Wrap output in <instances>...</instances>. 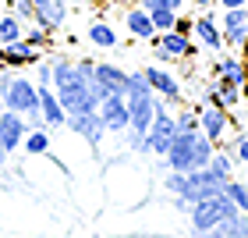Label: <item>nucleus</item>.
<instances>
[{
  "instance_id": "nucleus-1",
  "label": "nucleus",
  "mask_w": 248,
  "mask_h": 238,
  "mask_svg": "<svg viewBox=\"0 0 248 238\" xmlns=\"http://www.w3.org/2000/svg\"><path fill=\"white\" fill-rule=\"evenodd\" d=\"M213 150H217V146H213L202 132H177L163 160H167L170 171H199V167L209 164Z\"/></svg>"
},
{
  "instance_id": "nucleus-2",
  "label": "nucleus",
  "mask_w": 248,
  "mask_h": 238,
  "mask_svg": "<svg viewBox=\"0 0 248 238\" xmlns=\"http://www.w3.org/2000/svg\"><path fill=\"white\" fill-rule=\"evenodd\" d=\"M238 213V206L231 203L227 192H220V196H213V199H202V203H191L188 206V221H191V231L202 235V231H209V228H217L220 221H227Z\"/></svg>"
},
{
  "instance_id": "nucleus-3",
  "label": "nucleus",
  "mask_w": 248,
  "mask_h": 238,
  "mask_svg": "<svg viewBox=\"0 0 248 238\" xmlns=\"http://www.w3.org/2000/svg\"><path fill=\"white\" fill-rule=\"evenodd\" d=\"M0 107L4 110H18V114H36L39 110V85H36V78H29V75H11V82L7 89L0 93Z\"/></svg>"
},
{
  "instance_id": "nucleus-4",
  "label": "nucleus",
  "mask_w": 248,
  "mask_h": 238,
  "mask_svg": "<svg viewBox=\"0 0 248 238\" xmlns=\"http://www.w3.org/2000/svg\"><path fill=\"white\" fill-rule=\"evenodd\" d=\"M199 47H195V39L191 36H181V32H156V39H153V57L156 64H167L170 68L174 61H188V57H195Z\"/></svg>"
},
{
  "instance_id": "nucleus-5",
  "label": "nucleus",
  "mask_w": 248,
  "mask_h": 238,
  "mask_svg": "<svg viewBox=\"0 0 248 238\" xmlns=\"http://www.w3.org/2000/svg\"><path fill=\"white\" fill-rule=\"evenodd\" d=\"M89 85H93L96 100H107V96H124V93H128V71H124L121 64H114V61H96Z\"/></svg>"
},
{
  "instance_id": "nucleus-6",
  "label": "nucleus",
  "mask_w": 248,
  "mask_h": 238,
  "mask_svg": "<svg viewBox=\"0 0 248 238\" xmlns=\"http://www.w3.org/2000/svg\"><path fill=\"white\" fill-rule=\"evenodd\" d=\"M142 71H145V78H149L153 93L167 100V107L170 103H185V85L167 64H149V68H142Z\"/></svg>"
},
{
  "instance_id": "nucleus-7",
  "label": "nucleus",
  "mask_w": 248,
  "mask_h": 238,
  "mask_svg": "<svg viewBox=\"0 0 248 238\" xmlns=\"http://www.w3.org/2000/svg\"><path fill=\"white\" fill-rule=\"evenodd\" d=\"M199 132L206 135L213 146H223L231 135V114L223 107H199Z\"/></svg>"
},
{
  "instance_id": "nucleus-8",
  "label": "nucleus",
  "mask_w": 248,
  "mask_h": 238,
  "mask_svg": "<svg viewBox=\"0 0 248 238\" xmlns=\"http://www.w3.org/2000/svg\"><path fill=\"white\" fill-rule=\"evenodd\" d=\"M191 39L199 43V47H206L213 53H223V32H220V18L213 15V11H199L195 15V25H191Z\"/></svg>"
},
{
  "instance_id": "nucleus-9",
  "label": "nucleus",
  "mask_w": 248,
  "mask_h": 238,
  "mask_svg": "<svg viewBox=\"0 0 248 238\" xmlns=\"http://www.w3.org/2000/svg\"><path fill=\"white\" fill-rule=\"evenodd\" d=\"M67 132H75L78 139H82L85 146H93V150H99L107 139V128H103V121H99V114L93 110V114H67V124H64Z\"/></svg>"
},
{
  "instance_id": "nucleus-10",
  "label": "nucleus",
  "mask_w": 248,
  "mask_h": 238,
  "mask_svg": "<svg viewBox=\"0 0 248 238\" xmlns=\"http://www.w3.org/2000/svg\"><path fill=\"white\" fill-rule=\"evenodd\" d=\"M96 114H99V121H103L107 135H124V132H128V100H124V96L99 100Z\"/></svg>"
},
{
  "instance_id": "nucleus-11",
  "label": "nucleus",
  "mask_w": 248,
  "mask_h": 238,
  "mask_svg": "<svg viewBox=\"0 0 248 238\" xmlns=\"http://www.w3.org/2000/svg\"><path fill=\"white\" fill-rule=\"evenodd\" d=\"M32 21L46 32H61L67 25V4L64 0H32Z\"/></svg>"
},
{
  "instance_id": "nucleus-12",
  "label": "nucleus",
  "mask_w": 248,
  "mask_h": 238,
  "mask_svg": "<svg viewBox=\"0 0 248 238\" xmlns=\"http://www.w3.org/2000/svg\"><path fill=\"white\" fill-rule=\"evenodd\" d=\"M0 61H4L7 68H15V71H21V68H36L43 61V50L39 47H29L25 39L0 43Z\"/></svg>"
},
{
  "instance_id": "nucleus-13",
  "label": "nucleus",
  "mask_w": 248,
  "mask_h": 238,
  "mask_svg": "<svg viewBox=\"0 0 248 238\" xmlns=\"http://www.w3.org/2000/svg\"><path fill=\"white\" fill-rule=\"evenodd\" d=\"M25 132H29V118L25 114H18V110H0V146H4L7 153L21 150Z\"/></svg>"
},
{
  "instance_id": "nucleus-14",
  "label": "nucleus",
  "mask_w": 248,
  "mask_h": 238,
  "mask_svg": "<svg viewBox=\"0 0 248 238\" xmlns=\"http://www.w3.org/2000/svg\"><path fill=\"white\" fill-rule=\"evenodd\" d=\"M220 32H223V43H227V47H245V39H248V4L223 11Z\"/></svg>"
},
{
  "instance_id": "nucleus-15",
  "label": "nucleus",
  "mask_w": 248,
  "mask_h": 238,
  "mask_svg": "<svg viewBox=\"0 0 248 238\" xmlns=\"http://www.w3.org/2000/svg\"><path fill=\"white\" fill-rule=\"evenodd\" d=\"M85 39L99 50H121V36L110 25V15H93V21L85 25Z\"/></svg>"
},
{
  "instance_id": "nucleus-16",
  "label": "nucleus",
  "mask_w": 248,
  "mask_h": 238,
  "mask_svg": "<svg viewBox=\"0 0 248 238\" xmlns=\"http://www.w3.org/2000/svg\"><path fill=\"white\" fill-rule=\"evenodd\" d=\"M39 114H43V124L50 132H57L67 124V110L57 100V93H53V85H39Z\"/></svg>"
},
{
  "instance_id": "nucleus-17",
  "label": "nucleus",
  "mask_w": 248,
  "mask_h": 238,
  "mask_svg": "<svg viewBox=\"0 0 248 238\" xmlns=\"http://www.w3.org/2000/svg\"><path fill=\"white\" fill-rule=\"evenodd\" d=\"M121 21H124V29H128V36H131V39H145V43H153V39H156V29H153L149 11L139 7L135 0L128 4V11H124V18H121Z\"/></svg>"
},
{
  "instance_id": "nucleus-18",
  "label": "nucleus",
  "mask_w": 248,
  "mask_h": 238,
  "mask_svg": "<svg viewBox=\"0 0 248 238\" xmlns=\"http://www.w3.org/2000/svg\"><path fill=\"white\" fill-rule=\"evenodd\" d=\"M213 75L223 78V82H231V85H245V78H248V61H245V57H234V53H217Z\"/></svg>"
},
{
  "instance_id": "nucleus-19",
  "label": "nucleus",
  "mask_w": 248,
  "mask_h": 238,
  "mask_svg": "<svg viewBox=\"0 0 248 238\" xmlns=\"http://www.w3.org/2000/svg\"><path fill=\"white\" fill-rule=\"evenodd\" d=\"M50 146H53L50 128H29L25 139H21V150H25V156H46Z\"/></svg>"
},
{
  "instance_id": "nucleus-20",
  "label": "nucleus",
  "mask_w": 248,
  "mask_h": 238,
  "mask_svg": "<svg viewBox=\"0 0 248 238\" xmlns=\"http://www.w3.org/2000/svg\"><path fill=\"white\" fill-rule=\"evenodd\" d=\"M234 164H238V160H234V153L231 150H213V156H209V171L213 174H217L220 181H227V178H234Z\"/></svg>"
},
{
  "instance_id": "nucleus-21",
  "label": "nucleus",
  "mask_w": 248,
  "mask_h": 238,
  "mask_svg": "<svg viewBox=\"0 0 248 238\" xmlns=\"http://www.w3.org/2000/svg\"><path fill=\"white\" fill-rule=\"evenodd\" d=\"M21 36H25V25H21L11 11H4V15H0V43H15Z\"/></svg>"
},
{
  "instance_id": "nucleus-22",
  "label": "nucleus",
  "mask_w": 248,
  "mask_h": 238,
  "mask_svg": "<svg viewBox=\"0 0 248 238\" xmlns=\"http://www.w3.org/2000/svg\"><path fill=\"white\" fill-rule=\"evenodd\" d=\"M199 107L202 103H181V110L174 114L177 132H199Z\"/></svg>"
},
{
  "instance_id": "nucleus-23",
  "label": "nucleus",
  "mask_w": 248,
  "mask_h": 238,
  "mask_svg": "<svg viewBox=\"0 0 248 238\" xmlns=\"http://www.w3.org/2000/svg\"><path fill=\"white\" fill-rule=\"evenodd\" d=\"M223 192L231 196V203H234V206H238L241 213H248V181H234V178H227Z\"/></svg>"
},
{
  "instance_id": "nucleus-24",
  "label": "nucleus",
  "mask_w": 248,
  "mask_h": 238,
  "mask_svg": "<svg viewBox=\"0 0 248 238\" xmlns=\"http://www.w3.org/2000/svg\"><path fill=\"white\" fill-rule=\"evenodd\" d=\"M29 43V47H39V50H46L50 43H53V32H46L43 25H36V21H32V25H25V36H21Z\"/></svg>"
},
{
  "instance_id": "nucleus-25",
  "label": "nucleus",
  "mask_w": 248,
  "mask_h": 238,
  "mask_svg": "<svg viewBox=\"0 0 248 238\" xmlns=\"http://www.w3.org/2000/svg\"><path fill=\"white\" fill-rule=\"evenodd\" d=\"M149 18H153V29H156V32H170V29H174V21H177V11L156 7V11H149Z\"/></svg>"
},
{
  "instance_id": "nucleus-26",
  "label": "nucleus",
  "mask_w": 248,
  "mask_h": 238,
  "mask_svg": "<svg viewBox=\"0 0 248 238\" xmlns=\"http://www.w3.org/2000/svg\"><path fill=\"white\" fill-rule=\"evenodd\" d=\"M7 11L21 21V25H32V0H7Z\"/></svg>"
},
{
  "instance_id": "nucleus-27",
  "label": "nucleus",
  "mask_w": 248,
  "mask_h": 238,
  "mask_svg": "<svg viewBox=\"0 0 248 238\" xmlns=\"http://www.w3.org/2000/svg\"><path fill=\"white\" fill-rule=\"evenodd\" d=\"M36 85H53V68H50L46 57L36 64Z\"/></svg>"
},
{
  "instance_id": "nucleus-28",
  "label": "nucleus",
  "mask_w": 248,
  "mask_h": 238,
  "mask_svg": "<svg viewBox=\"0 0 248 238\" xmlns=\"http://www.w3.org/2000/svg\"><path fill=\"white\" fill-rule=\"evenodd\" d=\"M191 25H195V18H181V15H177L174 32H181V36H191Z\"/></svg>"
},
{
  "instance_id": "nucleus-29",
  "label": "nucleus",
  "mask_w": 248,
  "mask_h": 238,
  "mask_svg": "<svg viewBox=\"0 0 248 238\" xmlns=\"http://www.w3.org/2000/svg\"><path fill=\"white\" fill-rule=\"evenodd\" d=\"M248 0H217V7L220 11H231V7H245Z\"/></svg>"
},
{
  "instance_id": "nucleus-30",
  "label": "nucleus",
  "mask_w": 248,
  "mask_h": 238,
  "mask_svg": "<svg viewBox=\"0 0 248 238\" xmlns=\"http://www.w3.org/2000/svg\"><path fill=\"white\" fill-rule=\"evenodd\" d=\"M191 7H199V11H209V7H217V0H191Z\"/></svg>"
},
{
  "instance_id": "nucleus-31",
  "label": "nucleus",
  "mask_w": 248,
  "mask_h": 238,
  "mask_svg": "<svg viewBox=\"0 0 248 238\" xmlns=\"http://www.w3.org/2000/svg\"><path fill=\"white\" fill-rule=\"evenodd\" d=\"M7 156H11V153L4 150V146H0V171H4V164H7Z\"/></svg>"
},
{
  "instance_id": "nucleus-32",
  "label": "nucleus",
  "mask_w": 248,
  "mask_h": 238,
  "mask_svg": "<svg viewBox=\"0 0 248 238\" xmlns=\"http://www.w3.org/2000/svg\"><path fill=\"white\" fill-rule=\"evenodd\" d=\"M241 100H248V78H245V85H241Z\"/></svg>"
},
{
  "instance_id": "nucleus-33",
  "label": "nucleus",
  "mask_w": 248,
  "mask_h": 238,
  "mask_svg": "<svg viewBox=\"0 0 248 238\" xmlns=\"http://www.w3.org/2000/svg\"><path fill=\"white\" fill-rule=\"evenodd\" d=\"M245 132H248V118H245Z\"/></svg>"
},
{
  "instance_id": "nucleus-34",
  "label": "nucleus",
  "mask_w": 248,
  "mask_h": 238,
  "mask_svg": "<svg viewBox=\"0 0 248 238\" xmlns=\"http://www.w3.org/2000/svg\"><path fill=\"white\" fill-rule=\"evenodd\" d=\"M0 110H4V107H0Z\"/></svg>"
}]
</instances>
